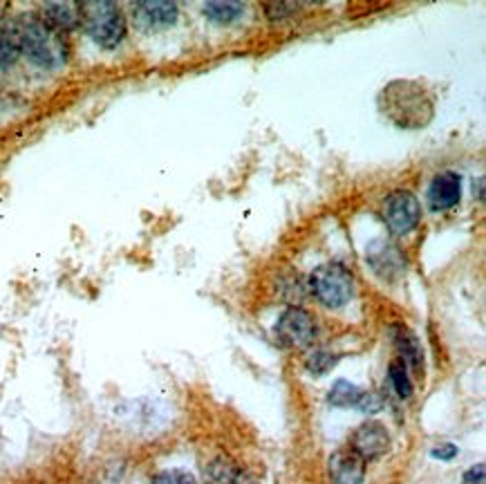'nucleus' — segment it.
I'll return each mask as SVG.
<instances>
[{
  "mask_svg": "<svg viewBox=\"0 0 486 484\" xmlns=\"http://www.w3.org/2000/svg\"><path fill=\"white\" fill-rule=\"evenodd\" d=\"M379 105H381V113L386 114L388 121H392L396 129H426L435 117L433 95L428 92V88L421 86L419 81H390L379 95Z\"/></svg>",
  "mask_w": 486,
  "mask_h": 484,
  "instance_id": "obj_1",
  "label": "nucleus"
},
{
  "mask_svg": "<svg viewBox=\"0 0 486 484\" xmlns=\"http://www.w3.org/2000/svg\"><path fill=\"white\" fill-rule=\"evenodd\" d=\"M14 34L16 41H19L20 54H25L34 66L45 67V70H57L67 61V43L63 34L54 32L50 25H45L36 16L20 20Z\"/></svg>",
  "mask_w": 486,
  "mask_h": 484,
  "instance_id": "obj_2",
  "label": "nucleus"
},
{
  "mask_svg": "<svg viewBox=\"0 0 486 484\" xmlns=\"http://www.w3.org/2000/svg\"><path fill=\"white\" fill-rule=\"evenodd\" d=\"M81 25L85 27L88 36L104 50L119 48L128 34L126 16L114 3H108V0L83 3L81 5Z\"/></svg>",
  "mask_w": 486,
  "mask_h": 484,
  "instance_id": "obj_3",
  "label": "nucleus"
},
{
  "mask_svg": "<svg viewBox=\"0 0 486 484\" xmlns=\"http://www.w3.org/2000/svg\"><path fill=\"white\" fill-rule=\"evenodd\" d=\"M310 290L325 308H343L355 296V276L341 262H325L312 271Z\"/></svg>",
  "mask_w": 486,
  "mask_h": 484,
  "instance_id": "obj_4",
  "label": "nucleus"
},
{
  "mask_svg": "<svg viewBox=\"0 0 486 484\" xmlns=\"http://www.w3.org/2000/svg\"><path fill=\"white\" fill-rule=\"evenodd\" d=\"M276 339L294 350L310 347L317 339V318L301 305H292L276 321Z\"/></svg>",
  "mask_w": 486,
  "mask_h": 484,
  "instance_id": "obj_5",
  "label": "nucleus"
},
{
  "mask_svg": "<svg viewBox=\"0 0 486 484\" xmlns=\"http://www.w3.org/2000/svg\"><path fill=\"white\" fill-rule=\"evenodd\" d=\"M383 222L395 236H408L421 222V205L411 191H392L383 202Z\"/></svg>",
  "mask_w": 486,
  "mask_h": 484,
  "instance_id": "obj_6",
  "label": "nucleus"
},
{
  "mask_svg": "<svg viewBox=\"0 0 486 484\" xmlns=\"http://www.w3.org/2000/svg\"><path fill=\"white\" fill-rule=\"evenodd\" d=\"M349 449L361 457V460L368 464V462L379 460L381 456H386L388 449H390V435H388V428L381 422H364L361 426H357V431L349 437Z\"/></svg>",
  "mask_w": 486,
  "mask_h": 484,
  "instance_id": "obj_7",
  "label": "nucleus"
},
{
  "mask_svg": "<svg viewBox=\"0 0 486 484\" xmlns=\"http://www.w3.org/2000/svg\"><path fill=\"white\" fill-rule=\"evenodd\" d=\"M365 262L381 280H395L406 269L402 249L388 240H372L365 247Z\"/></svg>",
  "mask_w": 486,
  "mask_h": 484,
  "instance_id": "obj_8",
  "label": "nucleus"
},
{
  "mask_svg": "<svg viewBox=\"0 0 486 484\" xmlns=\"http://www.w3.org/2000/svg\"><path fill=\"white\" fill-rule=\"evenodd\" d=\"M430 211L444 214V211L455 209L462 199V177L455 171H442L430 180L428 191H426Z\"/></svg>",
  "mask_w": 486,
  "mask_h": 484,
  "instance_id": "obj_9",
  "label": "nucleus"
},
{
  "mask_svg": "<svg viewBox=\"0 0 486 484\" xmlns=\"http://www.w3.org/2000/svg\"><path fill=\"white\" fill-rule=\"evenodd\" d=\"M135 20L144 29H164L177 23L180 19V7L169 0H151V3H137L132 7Z\"/></svg>",
  "mask_w": 486,
  "mask_h": 484,
  "instance_id": "obj_10",
  "label": "nucleus"
},
{
  "mask_svg": "<svg viewBox=\"0 0 486 484\" xmlns=\"http://www.w3.org/2000/svg\"><path fill=\"white\" fill-rule=\"evenodd\" d=\"M332 484H364L365 462L352 449H341L327 460Z\"/></svg>",
  "mask_w": 486,
  "mask_h": 484,
  "instance_id": "obj_11",
  "label": "nucleus"
},
{
  "mask_svg": "<svg viewBox=\"0 0 486 484\" xmlns=\"http://www.w3.org/2000/svg\"><path fill=\"white\" fill-rule=\"evenodd\" d=\"M41 20L59 34L72 32L81 25V5L74 3H50L43 7Z\"/></svg>",
  "mask_w": 486,
  "mask_h": 484,
  "instance_id": "obj_12",
  "label": "nucleus"
},
{
  "mask_svg": "<svg viewBox=\"0 0 486 484\" xmlns=\"http://www.w3.org/2000/svg\"><path fill=\"white\" fill-rule=\"evenodd\" d=\"M392 341H395L396 352H399V361H402L404 366L412 368V371H421L424 350H421L419 339L411 330L404 328V325H392Z\"/></svg>",
  "mask_w": 486,
  "mask_h": 484,
  "instance_id": "obj_13",
  "label": "nucleus"
},
{
  "mask_svg": "<svg viewBox=\"0 0 486 484\" xmlns=\"http://www.w3.org/2000/svg\"><path fill=\"white\" fill-rule=\"evenodd\" d=\"M240 469L227 456H217L204 466V482L207 484H238Z\"/></svg>",
  "mask_w": 486,
  "mask_h": 484,
  "instance_id": "obj_14",
  "label": "nucleus"
},
{
  "mask_svg": "<svg viewBox=\"0 0 486 484\" xmlns=\"http://www.w3.org/2000/svg\"><path fill=\"white\" fill-rule=\"evenodd\" d=\"M202 12L211 23L231 25L245 16V5L236 3V0H213L202 7Z\"/></svg>",
  "mask_w": 486,
  "mask_h": 484,
  "instance_id": "obj_15",
  "label": "nucleus"
},
{
  "mask_svg": "<svg viewBox=\"0 0 486 484\" xmlns=\"http://www.w3.org/2000/svg\"><path fill=\"white\" fill-rule=\"evenodd\" d=\"M361 393H364V390H361L359 386L349 384V381L345 379H336L334 386L330 388V393H327V402H330L332 406H336V409H355Z\"/></svg>",
  "mask_w": 486,
  "mask_h": 484,
  "instance_id": "obj_16",
  "label": "nucleus"
},
{
  "mask_svg": "<svg viewBox=\"0 0 486 484\" xmlns=\"http://www.w3.org/2000/svg\"><path fill=\"white\" fill-rule=\"evenodd\" d=\"M339 363V355L330 350H323V347H317V350H310L305 355V368L310 375L314 377H325L327 372H332V368Z\"/></svg>",
  "mask_w": 486,
  "mask_h": 484,
  "instance_id": "obj_17",
  "label": "nucleus"
},
{
  "mask_svg": "<svg viewBox=\"0 0 486 484\" xmlns=\"http://www.w3.org/2000/svg\"><path fill=\"white\" fill-rule=\"evenodd\" d=\"M388 379H390L392 390L399 399H411L412 394V381L408 377V368L404 366L402 361L395 359L390 361V366H388Z\"/></svg>",
  "mask_w": 486,
  "mask_h": 484,
  "instance_id": "obj_18",
  "label": "nucleus"
},
{
  "mask_svg": "<svg viewBox=\"0 0 486 484\" xmlns=\"http://www.w3.org/2000/svg\"><path fill=\"white\" fill-rule=\"evenodd\" d=\"M20 57L19 41H16L14 32H7V29L0 27V70L14 66Z\"/></svg>",
  "mask_w": 486,
  "mask_h": 484,
  "instance_id": "obj_19",
  "label": "nucleus"
},
{
  "mask_svg": "<svg viewBox=\"0 0 486 484\" xmlns=\"http://www.w3.org/2000/svg\"><path fill=\"white\" fill-rule=\"evenodd\" d=\"M153 484H198L195 475H191L189 471L182 469H166L153 478Z\"/></svg>",
  "mask_w": 486,
  "mask_h": 484,
  "instance_id": "obj_20",
  "label": "nucleus"
},
{
  "mask_svg": "<svg viewBox=\"0 0 486 484\" xmlns=\"http://www.w3.org/2000/svg\"><path fill=\"white\" fill-rule=\"evenodd\" d=\"M357 410H359V413H364V415H374V413H379V410L383 409V399L379 397L377 393H361V397H359V402H357V406H355Z\"/></svg>",
  "mask_w": 486,
  "mask_h": 484,
  "instance_id": "obj_21",
  "label": "nucleus"
},
{
  "mask_svg": "<svg viewBox=\"0 0 486 484\" xmlns=\"http://www.w3.org/2000/svg\"><path fill=\"white\" fill-rule=\"evenodd\" d=\"M459 453L458 444H451V441H446V444H437V447L430 451V456L435 457V460H442V462H451L455 460Z\"/></svg>",
  "mask_w": 486,
  "mask_h": 484,
  "instance_id": "obj_22",
  "label": "nucleus"
},
{
  "mask_svg": "<svg viewBox=\"0 0 486 484\" xmlns=\"http://www.w3.org/2000/svg\"><path fill=\"white\" fill-rule=\"evenodd\" d=\"M462 484H484V464H475L464 471Z\"/></svg>",
  "mask_w": 486,
  "mask_h": 484,
  "instance_id": "obj_23",
  "label": "nucleus"
},
{
  "mask_svg": "<svg viewBox=\"0 0 486 484\" xmlns=\"http://www.w3.org/2000/svg\"><path fill=\"white\" fill-rule=\"evenodd\" d=\"M264 10H267L270 19H283L285 14H289V12L296 10V5H287V3H274V5H267Z\"/></svg>",
  "mask_w": 486,
  "mask_h": 484,
  "instance_id": "obj_24",
  "label": "nucleus"
},
{
  "mask_svg": "<svg viewBox=\"0 0 486 484\" xmlns=\"http://www.w3.org/2000/svg\"><path fill=\"white\" fill-rule=\"evenodd\" d=\"M473 193L477 195V199L484 198V180L482 177H477V182H473Z\"/></svg>",
  "mask_w": 486,
  "mask_h": 484,
  "instance_id": "obj_25",
  "label": "nucleus"
}]
</instances>
